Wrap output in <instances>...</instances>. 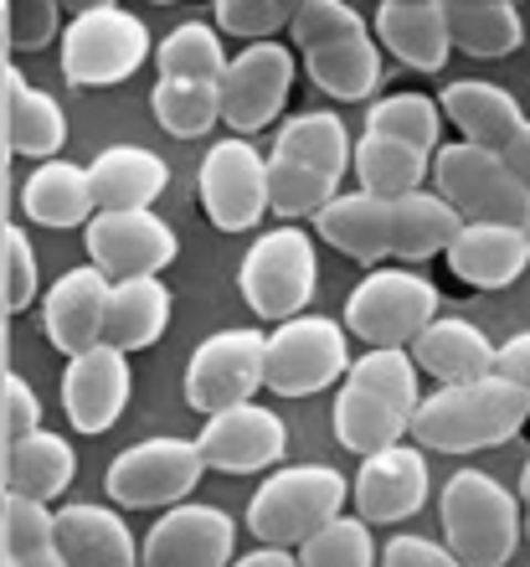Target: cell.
Listing matches in <instances>:
<instances>
[{
  "label": "cell",
  "mask_w": 530,
  "mask_h": 567,
  "mask_svg": "<svg viewBox=\"0 0 530 567\" xmlns=\"http://www.w3.org/2000/svg\"><path fill=\"white\" fill-rule=\"evenodd\" d=\"M320 238L355 264H386V258H438L458 238V217L433 192L413 196H335L314 217Z\"/></svg>",
  "instance_id": "6da1fadb"
},
{
  "label": "cell",
  "mask_w": 530,
  "mask_h": 567,
  "mask_svg": "<svg viewBox=\"0 0 530 567\" xmlns=\"http://www.w3.org/2000/svg\"><path fill=\"white\" fill-rule=\"evenodd\" d=\"M263 165H268V212H279L283 223L320 217L340 196V181L351 171L345 120H335V114H299V120H289L279 130Z\"/></svg>",
  "instance_id": "7a4b0ae2"
},
{
  "label": "cell",
  "mask_w": 530,
  "mask_h": 567,
  "mask_svg": "<svg viewBox=\"0 0 530 567\" xmlns=\"http://www.w3.org/2000/svg\"><path fill=\"white\" fill-rule=\"evenodd\" d=\"M417 367L407 351H366L340 377L335 398V439L351 454H382L397 449L417 413Z\"/></svg>",
  "instance_id": "3957f363"
},
{
  "label": "cell",
  "mask_w": 530,
  "mask_h": 567,
  "mask_svg": "<svg viewBox=\"0 0 530 567\" xmlns=\"http://www.w3.org/2000/svg\"><path fill=\"white\" fill-rule=\"evenodd\" d=\"M526 423H530L526 392L485 377V382H469V388H438L433 398H423L407 433L427 454H474V449L510 444Z\"/></svg>",
  "instance_id": "277c9868"
},
{
  "label": "cell",
  "mask_w": 530,
  "mask_h": 567,
  "mask_svg": "<svg viewBox=\"0 0 530 567\" xmlns=\"http://www.w3.org/2000/svg\"><path fill=\"white\" fill-rule=\"evenodd\" d=\"M299 42V58L320 83V93L340 104H361L382 83V52L376 37L345 0H299L294 21H289Z\"/></svg>",
  "instance_id": "5b68a950"
},
{
  "label": "cell",
  "mask_w": 530,
  "mask_h": 567,
  "mask_svg": "<svg viewBox=\"0 0 530 567\" xmlns=\"http://www.w3.org/2000/svg\"><path fill=\"white\" fill-rule=\"evenodd\" d=\"M351 480L330 464H289L279 475H268L258 495L248 501V532L273 553H299L304 542L345 516Z\"/></svg>",
  "instance_id": "8992f818"
},
{
  "label": "cell",
  "mask_w": 530,
  "mask_h": 567,
  "mask_svg": "<svg viewBox=\"0 0 530 567\" xmlns=\"http://www.w3.org/2000/svg\"><path fill=\"white\" fill-rule=\"evenodd\" d=\"M443 547L458 567H505L520 542V501L485 470H458L438 501Z\"/></svg>",
  "instance_id": "52a82bcc"
},
{
  "label": "cell",
  "mask_w": 530,
  "mask_h": 567,
  "mask_svg": "<svg viewBox=\"0 0 530 567\" xmlns=\"http://www.w3.org/2000/svg\"><path fill=\"white\" fill-rule=\"evenodd\" d=\"M427 176L438 186V202L454 212L464 227L474 223H495V227H520L526 223V202L530 196L520 192V181L505 171L500 155H489L479 145H438L427 155Z\"/></svg>",
  "instance_id": "ba28073f"
},
{
  "label": "cell",
  "mask_w": 530,
  "mask_h": 567,
  "mask_svg": "<svg viewBox=\"0 0 530 567\" xmlns=\"http://www.w3.org/2000/svg\"><path fill=\"white\" fill-rule=\"evenodd\" d=\"M438 320V289L423 274L376 269L345 299V336L366 341L371 351H407Z\"/></svg>",
  "instance_id": "9c48e42d"
},
{
  "label": "cell",
  "mask_w": 530,
  "mask_h": 567,
  "mask_svg": "<svg viewBox=\"0 0 530 567\" xmlns=\"http://www.w3.org/2000/svg\"><path fill=\"white\" fill-rule=\"evenodd\" d=\"M320 284V254L304 227H273L248 248L242 269H237V289L248 299V310L258 320H299L304 305L314 299Z\"/></svg>",
  "instance_id": "30bf717a"
},
{
  "label": "cell",
  "mask_w": 530,
  "mask_h": 567,
  "mask_svg": "<svg viewBox=\"0 0 530 567\" xmlns=\"http://www.w3.org/2000/svg\"><path fill=\"white\" fill-rule=\"evenodd\" d=\"M149 58V31L139 16L118 6H93L62 31V78L73 89H114Z\"/></svg>",
  "instance_id": "8fae6325"
},
{
  "label": "cell",
  "mask_w": 530,
  "mask_h": 567,
  "mask_svg": "<svg viewBox=\"0 0 530 567\" xmlns=\"http://www.w3.org/2000/svg\"><path fill=\"white\" fill-rule=\"evenodd\" d=\"M351 372V341L345 326L324 315H299L283 320L273 336H263V388L279 398H314L335 388Z\"/></svg>",
  "instance_id": "7c38bea8"
},
{
  "label": "cell",
  "mask_w": 530,
  "mask_h": 567,
  "mask_svg": "<svg viewBox=\"0 0 530 567\" xmlns=\"http://www.w3.org/2000/svg\"><path fill=\"white\" fill-rule=\"evenodd\" d=\"M207 464L191 439H145L104 470V491L129 511H176L201 485Z\"/></svg>",
  "instance_id": "4fadbf2b"
},
{
  "label": "cell",
  "mask_w": 530,
  "mask_h": 567,
  "mask_svg": "<svg viewBox=\"0 0 530 567\" xmlns=\"http://www.w3.org/2000/svg\"><path fill=\"white\" fill-rule=\"evenodd\" d=\"M294 89V52L283 42H258L242 47L237 58H227L217 78V109L221 124L232 130V140H248L283 114Z\"/></svg>",
  "instance_id": "5bb4252c"
},
{
  "label": "cell",
  "mask_w": 530,
  "mask_h": 567,
  "mask_svg": "<svg viewBox=\"0 0 530 567\" xmlns=\"http://www.w3.org/2000/svg\"><path fill=\"white\" fill-rule=\"evenodd\" d=\"M263 388V336L258 330H217L201 341L186 361V403L196 413H227V408L252 403V392Z\"/></svg>",
  "instance_id": "9a60e30c"
},
{
  "label": "cell",
  "mask_w": 530,
  "mask_h": 567,
  "mask_svg": "<svg viewBox=\"0 0 530 567\" xmlns=\"http://www.w3.org/2000/svg\"><path fill=\"white\" fill-rule=\"evenodd\" d=\"M93 269L108 284L129 279H160L165 264H176L180 243L165 217L155 212H93V223L83 227Z\"/></svg>",
  "instance_id": "2e32d148"
},
{
  "label": "cell",
  "mask_w": 530,
  "mask_h": 567,
  "mask_svg": "<svg viewBox=\"0 0 530 567\" xmlns=\"http://www.w3.org/2000/svg\"><path fill=\"white\" fill-rule=\"evenodd\" d=\"M196 192L217 233H248L268 212V165L248 140H217L196 171Z\"/></svg>",
  "instance_id": "e0dca14e"
},
{
  "label": "cell",
  "mask_w": 530,
  "mask_h": 567,
  "mask_svg": "<svg viewBox=\"0 0 530 567\" xmlns=\"http://www.w3.org/2000/svg\"><path fill=\"white\" fill-rule=\"evenodd\" d=\"M237 526L221 506H186L165 511L139 542V567H232Z\"/></svg>",
  "instance_id": "ac0fdd59"
},
{
  "label": "cell",
  "mask_w": 530,
  "mask_h": 567,
  "mask_svg": "<svg viewBox=\"0 0 530 567\" xmlns=\"http://www.w3.org/2000/svg\"><path fill=\"white\" fill-rule=\"evenodd\" d=\"M289 449V429L273 408L242 403L227 408L217 419H207L201 439H196V454L207 470H221V475H252V470H268V464L283 460Z\"/></svg>",
  "instance_id": "d6986e66"
},
{
  "label": "cell",
  "mask_w": 530,
  "mask_h": 567,
  "mask_svg": "<svg viewBox=\"0 0 530 567\" xmlns=\"http://www.w3.org/2000/svg\"><path fill=\"white\" fill-rule=\"evenodd\" d=\"M355 522L366 526H397L407 516H417L427 501V460L423 449L397 444L361 460V475L351 480Z\"/></svg>",
  "instance_id": "ffe728a7"
},
{
  "label": "cell",
  "mask_w": 530,
  "mask_h": 567,
  "mask_svg": "<svg viewBox=\"0 0 530 567\" xmlns=\"http://www.w3.org/2000/svg\"><path fill=\"white\" fill-rule=\"evenodd\" d=\"M129 408V357L93 346L62 372V413L77 433H108Z\"/></svg>",
  "instance_id": "44dd1931"
},
{
  "label": "cell",
  "mask_w": 530,
  "mask_h": 567,
  "mask_svg": "<svg viewBox=\"0 0 530 567\" xmlns=\"http://www.w3.org/2000/svg\"><path fill=\"white\" fill-rule=\"evenodd\" d=\"M52 553L62 567H139V542L108 506H73L52 511Z\"/></svg>",
  "instance_id": "7402d4cb"
},
{
  "label": "cell",
  "mask_w": 530,
  "mask_h": 567,
  "mask_svg": "<svg viewBox=\"0 0 530 567\" xmlns=\"http://www.w3.org/2000/svg\"><path fill=\"white\" fill-rule=\"evenodd\" d=\"M104 310H108V279L98 269H67L42 305V326L46 341L58 346L62 357L73 361L93 346H104Z\"/></svg>",
  "instance_id": "603a6c76"
},
{
  "label": "cell",
  "mask_w": 530,
  "mask_h": 567,
  "mask_svg": "<svg viewBox=\"0 0 530 567\" xmlns=\"http://www.w3.org/2000/svg\"><path fill=\"white\" fill-rule=\"evenodd\" d=\"M417 377H433L438 388H469V382H485L495 372V341L474 320H458V315H438L433 326L407 346Z\"/></svg>",
  "instance_id": "cb8c5ba5"
},
{
  "label": "cell",
  "mask_w": 530,
  "mask_h": 567,
  "mask_svg": "<svg viewBox=\"0 0 530 567\" xmlns=\"http://www.w3.org/2000/svg\"><path fill=\"white\" fill-rule=\"evenodd\" d=\"M93 212H149L155 196L170 186V165L145 145H108L89 165Z\"/></svg>",
  "instance_id": "d4e9b609"
},
{
  "label": "cell",
  "mask_w": 530,
  "mask_h": 567,
  "mask_svg": "<svg viewBox=\"0 0 530 567\" xmlns=\"http://www.w3.org/2000/svg\"><path fill=\"white\" fill-rule=\"evenodd\" d=\"M438 114L464 135V145H479V150H489V155H500V150L520 135V124H526L516 99H510L500 83H479V78L448 83L438 99Z\"/></svg>",
  "instance_id": "484cf974"
},
{
  "label": "cell",
  "mask_w": 530,
  "mask_h": 567,
  "mask_svg": "<svg viewBox=\"0 0 530 567\" xmlns=\"http://www.w3.org/2000/svg\"><path fill=\"white\" fill-rule=\"evenodd\" d=\"M376 42L413 73H438L448 62V21H443V0H386L376 21Z\"/></svg>",
  "instance_id": "4316f807"
},
{
  "label": "cell",
  "mask_w": 530,
  "mask_h": 567,
  "mask_svg": "<svg viewBox=\"0 0 530 567\" xmlns=\"http://www.w3.org/2000/svg\"><path fill=\"white\" fill-rule=\"evenodd\" d=\"M448 269L454 279L474 284V289H505L530 269V248L520 238V227H495V223H474L458 227V238L448 243Z\"/></svg>",
  "instance_id": "83f0119b"
},
{
  "label": "cell",
  "mask_w": 530,
  "mask_h": 567,
  "mask_svg": "<svg viewBox=\"0 0 530 567\" xmlns=\"http://www.w3.org/2000/svg\"><path fill=\"white\" fill-rule=\"evenodd\" d=\"M170 326V289L160 279H129L108 284V310H104V346L129 357L155 346Z\"/></svg>",
  "instance_id": "f1b7e54d"
},
{
  "label": "cell",
  "mask_w": 530,
  "mask_h": 567,
  "mask_svg": "<svg viewBox=\"0 0 530 567\" xmlns=\"http://www.w3.org/2000/svg\"><path fill=\"white\" fill-rule=\"evenodd\" d=\"M73 475H77V454L62 433L37 429L21 444H6V495L46 506L52 495H62L73 485Z\"/></svg>",
  "instance_id": "f546056e"
},
{
  "label": "cell",
  "mask_w": 530,
  "mask_h": 567,
  "mask_svg": "<svg viewBox=\"0 0 530 567\" xmlns=\"http://www.w3.org/2000/svg\"><path fill=\"white\" fill-rule=\"evenodd\" d=\"M62 140H67V120L58 99L37 93L15 68H6V145L27 161H58Z\"/></svg>",
  "instance_id": "4dcf8cb0"
},
{
  "label": "cell",
  "mask_w": 530,
  "mask_h": 567,
  "mask_svg": "<svg viewBox=\"0 0 530 567\" xmlns=\"http://www.w3.org/2000/svg\"><path fill=\"white\" fill-rule=\"evenodd\" d=\"M21 207L31 223L42 227H89L93 223V196H89V171L73 161H46L37 165L21 186Z\"/></svg>",
  "instance_id": "1f68e13d"
},
{
  "label": "cell",
  "mask_w": 530,
  "mask_h": 567,
  "mask_svg": "<svg viewBox=\"0 0 530 567\" xmlns=\"http://www.w3.org/2000/svg\"><path fill=\"white\" fill-rule=\"evenodd\" d=\"M443 21H448V47L469 58H510L526 42L520 11L510 0H443Z\"/></svg>",
  "instance_id": "d6a6232c"
},
{
  "label": "cell",
  "mask_w": 530,
  "mask_h": 567,
  "mask_svg": "<svg viewBox=\"0 0 530 567\" xmlns=\"http://www.w3.org/2000/svg\"><path fill=\"white\" fill-rule=\"evenodd\" d=\"M351 171L361 181V196H413L427 181V155L382 135H361L351 145Z\"/></svg>",
  "instance_id": "836d02e7"
},
{
  "label": "cell",
  "mask_w": 530,
  "mask_h": 567,
  "mask_svg": "<svg viewBox=\"0 0 530 567\" xmlns=\"http://www.w3.org/2000/svg\"><path fill=\"white\" fill-rule=\"evenodd\" d=\"M155 68L170 83H217L227 68V47L221 31L207 21H180L176 31H165V42L155 47Z\"/></svg>",
  "instance_id": "e575fe53"
},
{
  "label": "cell",
  "mask_w": 530,
  "mask_h": 567,
  "mask_svg": "<svg viewBox=\"0 0 530 567\" xmlns=\"http://www.w3.org/2000/svg\"><path fill=\"white\" fill-rule=\"evenodd\" d=\"M361 135H382V140H397V145L417 150V155H433L443 145V114L423 93H392V99L371 104Z\"/></svg>",
  "instance_id": "d590c367"
},
{
  "label": "cell",
  "mask_w": 530,
  "mask_h": 567,
  "mask_svg": "<svg viewBox=\"0 0 530 567\" xmlns=\"http://www.w3.org/2000/svg\"><path fill=\"white\" fill-rule=\"evenodd\" d=\"M149 114L170 140L207 135L211 124H221L217 83H170V78H160L155 93H149Z\"/></svg>",
  "instance_id": "8d00e7d4"
},
{
  "label": "cell",
  "mask_w": 530,
  "mask_h": 567,
  "mask_svg": "<svg viewBox=\"0 0 530 567\" xmlns=\"http://www.w3.org/2000/svg\"><path fill=\"white\" fill-rule=\"evenodd\" d=\"M299 567H376V542L371 526L355 516H335L330 526H320L304 547L294 553Z\"/></svg>",
  "instance_id": "74e56055"
},
{
  "label": "cell",
  "mask_w": 530,
  "mask_h": 567,
  "mask_svg": "<svg viewBox=\"0 0 530 567\" xmlns=\"http://www.w3.org/2000/svg\"><path fill=\"white\" fill-rule=\"evenodd\" d=\"M0 553L6 563H21L31 553H52V511L21 495H6L0 506Z\"/></svg>",
  "instance_id": "f35d334b"
},
{
  "label": "cell",
  "mask_w": 530,
  "mask_h": 567,
  "mask_svg": "<svg viewBox=\"0 0 530 567\" xmlns=\"http://www.w3.org/2000/svg\"><path fill=\"white\" fill-rule=\"evenodd\" d=\"M294 21L289 0H217V31L237 37V42H268Z\"/></svg>",
  "instance_id": "ab89813d"
},
{
  "label": "cell",
  "mask_w": 530,
  "mask_h": 567,
  "mask_svg": "<svg viewBox=\"0 0 530 567\" xmlns=\"http://www.w3.org/2000/svg\"><path fill=\"white\" fill-rule=\"evenodd\" d=\"M0 289H6L11 315L31 310V299H37V254H31V238L21 227L0 233Z\"/></svg>",
  "instance_id": "60d3db41"
},
{
  "label": "cell",
  "mask_w": 530,
  "mask_h": 567,
  "mask_svg": "<svg viewBox=\"0 0 530 567\" xmlns=\"http://www.w3.org/2000/svg\"><path fill=\"white\" fill-rule=\"evenodd\" d=\"M58 27L62 16L52 0H15V6H6V42L15 52H42L58 37Z\"/></svg>",
  "instance_id": "b9f144b4"
},
{
  "label": "cell",
  "mask_w": 530,
  "mask_h": 567,
  "mask_svg": "<svg viewBox=\"0 0 530 567\" xmlns=\"http://www.w3.org/2000/svg\"><path fill=\"white\" fill-rule=\"evenodd\" d=\"M0 429H6V444H21V439L42 429V403H37V392L21 377L0 382Z\"/></svg>",
  "instance_id": "7bdbcfd3"
},
{
  "label": "cell",
  "mask_w": 530,
  "mask_h": 567,
  "mask_svg": "<svg viewBox=\"0 0 530 567\" xmlns=\"http://www.w3.org/2000/svg\"><path fill=\"white\" fill-rule=\"evenodd\" d=\"M489 377L530 398V330H520V336H510L505 346H495V372Z\"/></svg>",
  "instance_id": "ee69618b"
},
{
  "label": "cell",
  "mask_w": 530,
  "mask_h": 567,
  "mask_svg": "<svg viewBox=\"0 0 530 567\" xmlns=\"http://www.w3.org/2000/svg\"><path fill=\"white\" fill-rule=\"evenodd\" d=\"M382 567H458V563L448 557V547L427 537H392L382 553Z\"/></svg>",
  "instance_id": "f6af8a7d"
},
{
  "label": "cell",
  "mask_w": 530,
  "mask_h": 567,
  "mask_svg": "<svg viewBox=\"0 0 530 567\" xmlns=\"http://www.w3.org/2000/svg\"><path fill=\"white\" fill-rule=\"evenodd\" d=\"M500 161H505V171H510V176L520 181V192L530 196V120L520 124V135L500 150Z\"/></svg>",
  "instance_id": "bcb514c9"
},
{
  "label": "cell",
  "mask_w": 530,
  "mask_h": 567,
  "mask_svg": "<svg viewBox=\"0 0 530 567\" xmlns=\"http://www.w3.org/2000/svg\"><path fill=\"white\" fill-rule=\"evenodd\" d=\"M232 567H299V563H294V553H273V547H258V553L237 557Z\"/></svg>",
  "instance_id": "7dc6e473"
},
{
  "label": "cell",
  "mask_w": 530,
  "mask_h": 567,
  "mask_svg": "<svg viewBox=\"0 0 530 567\" xmlns=\"http://www.w3.org/2000/svg\"><path fill=\"white\" fill-rule=\"evenodd\" d=\"M6 567H62V563H58V553H31V557H21V563H6Z\"/></svg>",
  "instance_id": "c3c4849f"
},
{
  "label": "cell",
  "mask_w": 530,
  "mask_h": 567,
  "mask_svg": "<svg viewBox=\"0 0 530 567\" xmlns=\"http://www.w3.org/2000/svg\"><path fill=\"white\" fill-rule=\"evenodd\" d=\"M520 501H526V511H530V460H526V470H520Z\"/></svg>",
  "instance_id": "681fc988"
},
{
  "label": "cell",
  "mask_w": 530,
  "mask_h": 567,
  "mask_svg": "<svg viewBox=\"0 0 530 567\" xmlns=\"http://www.w3.org/2000/svg\"><path fill=\"white\" fill-rule=\"evenodd\" d=\"M520 238H526V248H530V202H526V223H520Z\"/></svg>",
  "instance_id": "f907efd6"
},
{
  "label": "cell",
  "mask_w": 530,
  "mask_h": 567,
  "mask_svg": "<svg viewBox=\"0 0 530 567\" xmlns=\"http://www.w3.org/2000/svg\"><path fill=\"white\" fill-rule=\"evenodd\" d=\"M526 537H530V511H526Z\"/></svg>",
  "instance_id": "816d5d0a"
}]
</instances>
